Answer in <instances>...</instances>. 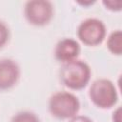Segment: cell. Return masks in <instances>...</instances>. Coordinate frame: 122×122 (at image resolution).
I'll use <instances>...</instances> for the list:
<instances>
[{
  "instance_id": "6da1fadb",
  "label": "cell",
  "mask_w": 122,
  "mask_h": 122,
  "mask_svg": "<svg viewBox=\"0 0 122 122\" xmlns=\"http://www.w3.org/2000/svg\"><path fill=\"white\" fill-rule=\"evenodd\" d=\"M61 82L71 90H82L90 82L92 71L90 66L83 60H73L64 63L60 69Z\"/></svg>"
},
{
  "instance_id": "7a4b0ae2",
  "label": "cell",
  "mask_w": 122,
  "mask_h": 122,
  "mask_svg": "<svg viewBox=\"0 0 122 122\" xmlns=\"http://www.w3.org/2000/svg\"><path fill=\"white\" fill-rule=\"evenodd\" d=\"M80 110V102L76 95L70 92H54L49 99V111L58 119H71Z\"/></svg>"
},
{
  "instance_id": "3957f363",
  "label": "cell",
  "mask_w": 122,
  "mask_h": 122,
  "mask_svg": "<svg viewBox=\"0 0 122 122\" xmlns=\"http://www.w3.org/2000/svg\"><path fill=\"white\" fill-rule=\"evenodd\" d=\"M91 101L100 109H110L118 100V93L114 84L107 78L94 80L89 91Z\"/></svg>"
},
{
  "instance_id": "277c9868",
  "label": "cell",
  "mask_w": 122,
  "mask_h": 122,
  "mask_svg": "<svg viewBox=\"0 0 122 122\" xmlns=\"http://www.w3.org/2000/svg\"><path fill=\"white\" fill-rule=\"evenodd\" d=\"M78 39L87 46H97L106 38L105 24L97 18H87L77 28Z\"/></svg>"
},
{
  "instance_id": "5b68a950",
  "label": "cell",
  "mask_w": 122,
  "mask_h": 122,
  "mask_svg": "<svg viewBox=\"0 0 122 122\" xmlns=\"http://www.w3.org/2000/svg\"><path fill=\"white\" fill-rule=\"evenodd\" d=\"M24 14L27 21L33 26L47 25L53 16V6L50 1L31 0L25 4Z\"/></svg>"
},
{
  "instance_id": "8992f818",
  "label": "cell",
  "mask_w": 122,
  "mask_h": 122,
  "mask_svg": "<svg viewBox=\"0 0 122 122\" xmlns=\"http://www.w3.org/2000/svg\"><path fill=\"white\" fill-rule=\"evenodd\" d=\"M19 77L20 68L14 60L0 59V91L11 89L18 82Z\"/></svg>"
},
{
  "instance_id": "52a82bcc",
  "label": "cell",
  "mask_w": 122,
  "mask_h": 122,
  "mask_svg": "<svg viewBox=\"0 0 122 122\" xmlns=\"http://www.w3.org/2000/svg\"><path fill=\"white\" fill-rule=\"evenodd\" d=\"M79 43L71 37L62 38L57 42L54 48V57L56 60L64 63H68L78 59L80 53Z\"/></svg>"
},
{
  "instance_id": "ba28073f",
  "label": "cell",
  "mask_w": 122,
  "mask_h": 122,
  "mask_svg": "<svg viewBox=\"0 0 122 122\" xmlns=\"http://www.w3.org/2000/svg\"><path fill=\"white\" fill-rule=\"evenodd\" d=\"M107 48L109 51L114 55L122 53V32L120 30L112 31L107 37Z\"/></svg>"
},
{
  "instance_id": "9c48e42d",
  "label": "cell",
  "mask_w": 122,
  "mask_h": 122,
  "mask_svg": "<svg viewBox=\"0 0 122 122\" xmlns=\"http://www.w3.org/2000/svg\"><path fill=\"white\" fill-rule=\"evenodd\" d=\"M10 122H40V119L32 112L21 111L12 116Z\"/></svg>"
},
{
  "instance_id": "30bf717a",
  "label": "cell",
  "mask_w": 122,
  "mask_h": 122,
  "mask_svg": "<svg viewBox=\"0 0 122 122\" xmlns=\"http://www.w3.org/2000/svg\"><path fill=\"white\" fill-rule=\"evenodd\" d=\"M10 39L9 27L2 21H0V49L3 48Z\"/></svg>"
},
{
  "instance_id": "8fae6325",
  "label": "cell",
  "mask_w": 122,
  "mask_h": 122,
  "mask_svg": "<svg viewBox=\"0 0 122 122\" xmlns=\"http://www.w3.org/2000/svg\"><path fill=\"white\" fill-rule=\"evenodd\" d=\"M103 5L106 7V9L112 10V11H119L122 10V2L121 1H113V0H104Z\"/></svg>"
},
{
  "instance_id": "7c38bea8",
  "label": "cell",
  "mask_w": 122,
  "mask_h": 122,
  "mask_svg": "<svg viewBox=\"0 0 122 122\" xmlns=\"http://www.w3.org/2000/svg\"><path fill=\"white\" fill-rule=\"evenodd\" d=\"M69 122H93L90 117L86 115H78L76 114L75 116L71 117Z\"/></svg>"
},
{
  "instance_id": "4fadbf2b",
  "label": "cell",
  "mask_w": 122,
  "mask_h": 122,
  "mask_svg": "<svg viewBox=\"0 0 122 122\" xmlns=\"http://www.w3.org/2000/svg\"><path fill=\"white\" fill-rule=\"evenodd\" d=\"M112 122H121V109L118 107L112 113Z\"/></svg>"
}]
</instances>
